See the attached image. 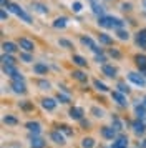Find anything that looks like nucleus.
<instances>
[{
	"label": "nucleus",
	"mask_w": 146,
	"mask_h": 148,
	"mask_svg": "<svg viewBox=\"0 0 146 148\" xmlns=\"http://www.w3.org/2000/svg\"><path fill=\"white\" fill-rule=\"evenodd\" d=\"M98 25L103 28H115V30H119V28H125V22L121 18H116V17H111V15H101L98 17Z\"/></svg>",
	"instance_id": "f257e3e1"
},
{
	"label": "nucleus",
	"mask_w": 146,
	"mask_h": 148,
	"mask_svg": "<svg viewBox=\"0 0 146 148\" xmlns=\"http://www.w3.org/2000/svg\"><path fill=\"white\" fill-rule=\"evenodd\" d=\"M7 8H8L12 14H15L17 17H20V18H22L23 22H27V23H32V22H33V20H32V17L27 14V12H25V10H23L22 7H20V5H17V3H10V5H8Z\"/></svg>",
	"instance_id": "f03ea898"
},
{
	"label": "nucleus",
	"mask_w": 146,
	"mask_h": 148,
	"mask_svg": "<svg viewBox=\"0 0 146 148\" xmlns=\"http://www.w3.org/2000/svg\"><path fill=\"white\" fill-rule=\"evenodd\" d=\"M3 73L5 75H8L12 80H15V82H23V75L20 73L18 70H17V67L15 65H3Z\"/></svg>",
	"instance_id": "7ed1b4c3"
},
{
	"label": "nucleus",
	"mask_w": 146,
	"mask_h": 148,
	"mask_svg": "<svg viewBox=\"0 0 146 148\" xmlns=\"http://www.w3.org/2000/svg\"><path fill=\"white\" fill-rule=\"evenodd\" d=\"M80 42H81V43H83L85 47H88L90 50H93V52H95V55L103 53V48H100L98 45H96V43H95V42H93L91 38H90V37H88V35H81Z\"/></svg>",
	"instance_id": "20e7f679"
},
{
	"label": "nucleus",
	"mask_w": 146,
	"mask_h": 148,
	"mask_svg": "<svg viewBox=\"0 0 146 148\" xmlns=\"http://www.w3.org/2000/svg\"><path fill=\"white\" fill-rule=\"evenodd\" d=\"M128 80L133 82L134 85H138L139 88H143L146 85V80H145V75L138 73V72H130L128 73Z\"/></svg>",
	"instance_id": "39448f33"
},
{
	"label": "nucleus",
	"mask_w": 146,
	"mask_h": 148,
	"mask_svg": "<svg viewBox=\"0 0 146 148\" xmlns=\"http://www.w3.org/2000/svg\"><path fill=\"white\" fill-rule=\"evenodd\" d=\"M101 73L105 77H108V78H115L116 73H118V70H116V67H113L110 63H105V65H101Z\"/></svg>",
	"instance_id": "423d86ee"
},
{
	"label": "nucleus",
	"mask_w": 146,
	"mask_h": 148,
	"mask_svg": "<svg viewBox=\"0 0 146 148\" xmlns=\"http://www.w3.org/2000/svg\"><path fill=\"white\" fill-rule=\"evenodd\" d=\"M111 98L116 101V103H118L119 107H128V101H126L125 93H121V92H118V90L111 92Z\"/></svg>",
	"instance_id": "0eeeda50"
},
{
	"label": "nucleus",
	"mask_w": 146,
	"mask_h": 148,
	"mask_svg": "<svg viewBox=\"0 0 146 148\" xmlns=\"http://www.w3.org/2000/svg\"><path fill=\"white\" fill-rule=\"evenodd\" d=\"M18 47L22 48L23 52H33L35 45H33L32 40H28V38H25V37H22V38H18Z\"/></svg>",
	"instance_id": "6e6552de"
},
{
	"label": "nucleus",
	"mask_w": 146,
	"mask_h": 148,
	"mask_svg": "<svg viewBox=\"0 0 146 148\" xmlns=\"http://www.w3.org/2000/svg\"><path fill=\"white\" fill-rule=\"evenodd\" d=\"M136 45L139 48L146 50V28H141L138 34H136Z\"/></svg>",
	"instance_id": "1a4fd4ad"
},
{
	"label": "nucleus",
	"mask_w": 146,
	"mask_h": 148,
	"mask_svg": "<svg viewBox=\"0 0 146 148\" xmlns=\"http://www.w3.org/2000/svg\"><path fill=\"white\" fill-rule=\"evenodd\" d=\"M134 63L138 67L139 73H146V55H136L134 57Z\"/></svg>",
	"instance_id": "9d476101"
},
{
	"label": "nucleus",
	"mask_w": 146,
	"mask_h": 148,
	"mask_svg": "<svg viewBox=\"0 0 146 148\" xmlns=\"http://www.w3.org/2000/svg\"><path fill=\"white\" fill-rule=\"evenodd\" d=\"M33 12H37L40 15H46L48 14V7H46L45 3H40V2H32V5H30Z\"/></svg>",
	"instance_id": "9b49d317"
},
{
	"label": "nucleus",
	"mask_w": 146,
	"mask_h": 148,
	"mask_svg": "<svg viewBox=\"0 0 146 148\" xmlns=\"http://www.w3.org/2000/svg\"><path fill=\"white\" fill-rule=\"evenodd\" d=\"M131 127H133V132H134L136 135H143V133L146 132V125H145V121L139 120V118H138V120L133 121Z\"/></svg>",
	"instance_id": "f8f14e48"
},
{
	"label": "nucleus",
	"mask_w": 146,
	"mask_h": 148,
	"mask_svg": "<svg viewBox=\"0 0 146 148\" xmlns=\"http://www.w3.org/2000/svg\"><path fill=\"white\" fill-rule=\"evenodd\" d=\"M101 135H103V138H106V140H115L116 138V130L113 127H103L101 128Z\"/></svg>",
	"instance_id": "ddd939ff"
},
{
	"label": "nucleus",
	"mask_w": 146,
	"mask_h": 148,
	"mask_svg": "<svg viewBox=\"0 0 146 148\" xmlns=\"http://www.w3.org/2000/svg\"><path fill=\"white\" fill-rule=\"evenodd\" d=\"M126 147H128V136H125V135L116 136L111 145V148H126Z\"/></svg>",
	"instance_id": "4468645a"
},
{
	"label": "nucleus",
	"mask_w": 146,
	"mask_h": 148,
	"mask_svg": "<svg viewBox=\"0 0 146 148\" xmlns=\"http://www.w3.org/2000/svg\"><path fill=\"white\" fill-rule=\"evenodd\" d=\"M10 88H12L15 93H25V92H27V87H25V83H23V82L12 80V82H10Z\"/></svg>",
	"instance_id": "2eb2a0df"
},
{
	"label": "nucleus",
	"mask_w": 146,
	"mask_h": 148,
	"mask_svg": "<svg viewBox=\"0 0 146 148\" xmlns=\"http://www.w3.org/2000/svg\"><path fill=\"white\" fill-rule=\"evenodd\" d=\"M90 5H91V10H93V14L95 15H98V17L105 15V7L100 5L98 0H90Z\"/></svg>",
	"instance_id": "dca6fc26"
},
{
	"label": "nucleus",
	"mask_w": 146,
	"mask_h": 148,
	"mask_svg": "<svg viewBox=\"0 0 146 148\" xmlns=\"http://www.w3.org/2000/svg\"><path fill=\"white\" fill-rule=\"evenodd\" d=\"M70 118L73 120H83V108L80 107H72L70 108Z\"/></svg>",
	"instance_id": "f3484780"
},
{
	"label": "nucleus",
	"mask_w": 146,
	"mask_h": 148,
	"mask_svg": "<svg viewBox=\"0 0 146 148\" xmlns=\"http://www.w3.org/2000/svg\"><path fill=\"white\" fill-rule=\"evenodd\" d=\"M72 77L76 82H80V83H86V82H88V75H86L85 72H81V70H73Z\"/></svg>",
	"instance_id": "a211bd4d"
},
{
	"label": "nucleus",
	"mask_w": 146,
	"mask_h": 148,
	"mask_svg": "<svg viewBox=\"0 0 146 148\" xmlns=\"http://www.w3.org/2000/svg\"><path fill=\"white\" fill-rule=\"evenodd\" d=\"M2 50H3V53H15L18 48H17V43H13V42H3Z\"/></svg>",
	"instance_id": "6ab92c4d"
},
{
	"label": "nucleus",
	"mask_w": 146,
	"mask_h": 148,
	"mask_svg": "<svg viewBox=\"0 0 146 148\" xmlns=\"http://www.w3.org/2000/svg\"><path fill=\"white\" fill-rule=\"evenodd\" d=\"M42 107L45 110H48V112H52V110L57 108V100L55 98H43L42 100Z\"/></svg>",
	"instance_id": "aec40b11"
},
{
	"label": "nucleus",
	"mask_w": 146,
	"mask_h": 148,
	"mask_svg": "<svg viewBox=\"0 0 146 148\" xmlns=\"http://www.w3.org/2000/svg\"><path fill=\"white\" fill-rule=\"evenodd\" d=\"M27 130L28 132H32L33 135H38L40 132H42V127H40V123L38 121H27Z\"/></svg>",
	"instance_id": "412c9836"
},
{
	"label": "nucleus",
	"mask_w": 146,
	"mask_h": 148,
	"mask_svg": "<svg viewBox=\"0 0 146 148\" xmlns=\"http://www.w3.org/2000/svg\"><path fill=\"white\" fill-rule=\"evenodd\" d=\"M33 72L38 75H46L48 73V67H46L45 63H42V62H37L35 65H33Z\"/></svg>",
	"instance_id": "4be33fe9"
},
{
	"label": "nucleus",
	"mask_w": 146,
	"mask_h": 148,
	"mask_svg": "<svg viewBox=\"0 0 146 148\" xmlns=\"http://www.w3.org/2000/svg\"><path fill=\"white\" fill-rule=\"evenodd\" d=\"M53 28H65L68 25V18L66 17H58V18H55L53 20Z\"/></svg>",
	"instance_id": "5701e85b"
},
{
	"label": "nucleus",
	"mask_w": 146,
	"mask_h": 148,
	"mask_svg": "<svg viewBox=\"0 0 146 148\" xmlns=\"http://www.w3.org/2000/svg\"><path fill=\"white\" fill-rule=\"evenodd\" d=\"M50 136H52V140L55 141V143H58V145H63V143H65V136L61 135V132H60V130L52 132V135H50Z\"/></svg>",
	"instance_id": "b1692460"
},
{
	"label": "nucleus",
	"mask_w": 146,
	"mask_h": 148,
	"mask_svg": "<svg viewBox=\"0 0 146 148\" xmlns=\"http://www.w3.org/2000/svg\"><path fill=\"white\" fill-rule=\"evenodd\" d=\"M134 112H136V116H138L139 120L146 118V107L143 105V103H138V105L134 107Z\"/></svg>",
	"instance_id": "393cba45"
},
{
	"label": "nucleus",
	"mask_w": 146,
	"mask_h": 148,
	"mask_svg": "<svg viewBox=\"0 0 146 148\" xmlns=\"http://www.w3.org/2000/svg\"><path fill=\"white\" fill-rule=\"evenodd\" d=\"M98 40H100V43H103V45H111L113 43V38L108 34H105V32H101V34L98 35Z\"/></svg>",
	"instance_id": "a878e982"
},
{
	"label": "nucleus",
	"mask_w": 146,
	"mask_h": 148,
	"mask_svg": "<svg viewBox=\"0 0 146 148\" xmlns=\"http://www.w3.org/2000/svg\"><path fill=\"white\" fill-rule=\"evenodd\" d=\"M2 63H3V65H15L17 60L13 58L12 53H3L2 55Z\"/></svg>",
	"instance_id": "bb28decb"
},
{
	"label": "nucleus",
	"mask_w": 146,
	"mask_h": 148,
	"mask_svg": "<svg viewBox=\"0 0 146 148\" xmlns=\"http://www.w3.org/2000/svg\"><path fill=\"white\" fill-rule=\"evenodd\" d=\"M30 147L32 148H45V140H42V138H38V136H33Z\"/></svg>",
	"instance_id": "cd10ccee"
},
{
	"label": "nucleus",
	"mask_w": 146,
	"mask_h": 148,
	"mask_svg": "<svg viewBox=\"0 0 146 148\" xmlns=\"http://www.w3.org/2000/svg\"><path fill=\"white\" fill-rule=\"evenodd\" d=\"M72 62L75 65H78V67H86V58H83L81 55H73Z\"/></svg>",
	"instance_id": "c85d7f7f"
},
{
	"label": "nucleus",
	"mask_w": 146,
	"mask_h": 148,
	"mask_svg": "<svg viewBox=\"0 0 146 148\" xmlns=\"http://www.w3.org/2000/svg\"><path fill=\"white\" fill-rule=\"evenodd\" d=\"M111 127L116 130V132H121L123 130V123H121V120H119L118 116H111Z\"/></svg>",
	"instance_id": "c756f323"
},
{
	"label": "nucleus",
	"mask_w": 146,
	"mask_h": 148,
	"mask_svg": "<svg viewBox=\"0 0 146 148\" xmlns=\"http://www.w3.org/2000/svg\"><path fill=\"white\" fill-rule=\"evenodd\" d=\"M116 37L119 40H130V32L125 28H119V30H116Z\"/></svg>",
	"instance_id": "7c9ffc66"
},
{
	"label": "nucleus",
	"mask_w": 146,
	"mask_h": 148,
	"mask_svg": "<svg viewBox=\"0 0 146 148\" xmlns=\"http://www.w3.org/2000/svg\"><path fill=\"white\" fill-rule=\"evenodd\" d=\"M81 147L83 148H93L95 147V140H93L91 136H86V138L81 140Z\"/></svg>",
	"instance_id": "2f4dec72"
},
{
	"label": "nucleus",
	"mask_w": 146,
	"mask_h": 148,
	"mask_svg": "<svg viewBox=\"0 0 146 148\" xmlns=\"http://www.w3.org/2000/svg\"><path fill=\"white\" fill-rule=\"evenodd\" d=\"M58 45L60 47H63V48H66V50H73V43L70 40H66V38H60Z\"/></svg>",
	"instance_id": "473e14b6"
},
{
	"label": "nucleus",
	"mask_w": 146,
	"mask_h": 148,
	"mask_svg": "<svg viewBox=\"0 0 146 148\" xmlns=\"http://www.w3.org/2000/svg\"><path fill=\"white\" fill-rule=\"evenodd\" d=\"M93 85H95V88L100 90V92H108V87H106L103 82H100L98 78H96V80H93Z\"/></svg>",
	"instance_id": "72a5a7b5"
},
{
	"label": "nucleus",
	"mask_w": 146,
	"mask_h": 148,
	"mask_svg": "<svg viewBox=\"0 0 146 148\" xmlns=\"http://www.w3.org/2000/svg\"><path fill=\"white\" fill-rule=\"evenodd\" d=\"M20 60L25 62V63H32V62H33V57L30 55V52H22V53H20Z\"/></svg>",
	"instance_id": "f704fd0d"
},
{
	"label": "nucleus",
	"mask_w": 146,
	"mask_h": 148,
	"mask_svg": "<svg viewBox=\"0 0 146 148\" xmlns=\"http://www.w3.org/2000/svg\"><path fill=\"white\" fill-rule=\"evenodd\" d=\"M58 130H60V132H61L63 135H66V136H73V130L68 127V125H60Z\"/></svg>",
	"instance_id": "c9c22d12"
},
{
	"label": "nucleus",
	"mask_w": 146,
	"mask_h": 148,
	"mask_svg": "<svg viewBox=\"0 0 146 148\" xmlns=\"http://www.w3.org/2000/svg\"><path fill=\"white\" fill-rule=\"evenodd\" d=\"M3 123H5V125H17L18 120H17L15 116H12V115H5V116H3Z\"/></svg>",
	"instance_id": "e433bc0d"
},
{
	"label": "nucleus",
	"mask_w": 146,
	"mask_h": 148,
	"mask_svg": "<svg viewBox=\"0 0 146 148\" xmlns=\"http://www.w3.org/2000/svg\"><path fill=\"white\" fill-rule=\"evenodd\" d=\"M72 10L75 12V14H80V12L83 10V3H81V2H73L72 3Z\"/></svg>",
	"instance_id": "4c0bfd02"
},
{
	"label": "nucleus",
	"mask_w": 146,
	"mask_h": 148,
	"mask_svg": "<svg viewBox=\"0 0 146 148\" xmlns=\"http://www.w3.org/2000/svg\"><path fill=\"white\" fill-rule=\"evenodd\" d=\"M57 101H60V103H70V97L58 92V95H57Z\"/></svg>",
	"instance_id": "58836bf2"
},
{
	"label": "nucleus",
	"mask_w": 146,
	"mask_h": 148,
	"mask_svg": "<svg viewBox=\"0 0 146 148\" xmlns=\"http://www.w3.org/2000/svg\"><path fill=\"white\" fill-rule=\"evenodd\" d=\"M20 108L25 110V112H30V110H33V103H30V101H20Z\"/></svg>",
	"instance_id": "ea45409f"
},
{
	"label": "nucleus",
	"mask_w": 146,
	"mask_h": 148,
	"mask_svg": "<svg viewBox=\"0 0 146 148\" xmlns=\"http://www.w3.org/2000/svg\"><path fill=\"white\" fill-rule=\"evenodd\" d=\"M37 85H38L42 90H50V82H46V80H38Z\"/></svg>",
	"instance_id": "a19ab883"
},
{
	"label": "nucleus",
	"mask_w": 146,
	"mask_h": 148,
	"mask_svg": "<svg viewBox=\"0 0 146 148\" xmlns=\"http://www.w3.org/2000/svg\"><path fill=\"white\" fill-rule=\"evenodd\" d=\"M118 92H121V93H128V92H130V88H128V85H125V83H123V82H119L118 83Z\"/></svg>",
	"instance_id": "79ce46f5"
},
{
	"label": "nucleus",
	"mask_w": 146,
	"mask_h": 148,
	"mask_svg": "<svg viewBox=\"0 0 146 148\" xmlns=\"http://www.w3.org/2000/svg\"><path fill=\"white\" fill-rule=\"evenodd\" d=\"M110 57H113V58H121V52L116 50V48H110Z\"/></svg>",
	"instance_id": "37998d69"
},
{
	"label": "nucleus",
	"mask_w": 146,
	"mask_h": 148,
	"mask_svg": "<svg viewBox=\"0 0 146 148\" xmlns=\"http://www.w3.org/2000/svg\"><path fill=\"white\" fill-rule=\"evenodd\" d=\"M95 60L98 62V63H101V65H105V62H106V57H105V53L95 55Z\"/></svg>",
	"instance_id": "c03bdc74"
},
{
	"label": "nucleus",
	"mask_w": 146,
	"mask_h": 148,
	"mask_svg": "<svg viewBox=\"0 0 146 148\" xmlns=\"http://www.w3.org/2000/svg\"><path fill=\"white\" fill-rule=\"evenodd\" d=\"M91 113L95 115V116H98V118H101V116H103V110H100L98 107H93V108H91Z\"/></svg>",
	"instance_id": "a18cd8bd"
},
{
	"label": "nucleus",
	"mask_w": 146,
	"mask_h": 148,
	"mask_svg": "<svg viewBox=\"0 0 146 148\" xmlns=\"http://www.w3.org/2000/svg\"><path fill=\"white\" fill-rule=\"evenodd\" d=\"M131 8H133V5L130 2H123V3H121V10H123V12H130Z\"/></svg>",
	"instance_id": "49530a36"
},
{
	"label": "nucleus",
	"mask_w": 146,
	"mask_h": 148,
	"mask_svg": "<svg viewBox=\"0 0 146 148\" xmlns=\"http://www.w3.org/2000/svg\"><path fill=\"white\" fill-rule=\"evenodd\" d=\"M0 18H2L3 22H5L7 18H8V14L5 12V8H2V10H0Z\"/></svg>",
	"instance_id": "de8ad7c7"
},
{
	"label": "nucleus",
	"mask_w": 146,
	"mask_h": 148,
	"mask_svg": "<svg viewBox=\"0 0 146 148\" xmlns=\"http://www.w3.org/2000/svg\"><path fill=\"white\" fill-rule=\"evenodd\" d=\"M0 3H2V8H7L8 5H10V2H8V0H0Z\"/></svg>",
	"instance_id": "09e8293b"
},
{
	"label": "nucleus",
	"mask_w": 146,
	"mask_h": 148,
	"mask_svg": "<svg viewBox=\"0 0 146 148\" xmlns=\"http://www.w3.org/2000/svg\"><path fill=\"white\" fill-rule=\"evenodd\" d=\"M139 148H146V140H143L141 143H139Z\"/></svg>",
	"instance_id": "8fccbe9b"
},
{
	"label": "nucleus",
	"mask_w": 146,
	"mask_h": 148,
	"mask_svg": "<svg viewBox=\"0 0 146 148\" xmlns=\"http://www.w3.org/2000/svg\"><path fill=\"white\" fill-rule=\"evenodd\" d=\"M143 105H145V107H146V98H145V100H143Z\"/></svg>",
	"instance_id": "3c124183"
}]
</instances>
